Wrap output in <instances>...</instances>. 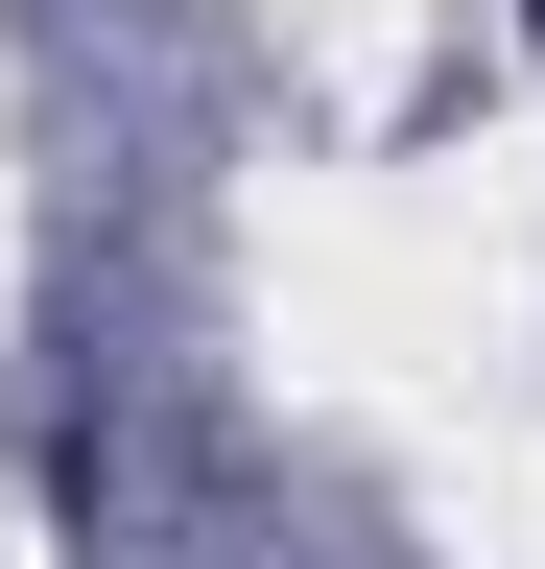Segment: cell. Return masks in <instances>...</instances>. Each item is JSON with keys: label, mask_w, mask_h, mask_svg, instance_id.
Listing matches in <instances>:
<instances>
[{"label": "cell", "mask_w": 545, "mask_h": 569, "mask_svg": "<svg viewBox=\"0 0 545 569\" xmlns=\"http://www.w3.org/2000/svg\"><path fill=\"white\" fill-rule=\"evenodd\" d=\"M522 24H545V0H522Z\"/></svg>", "instance_id": "cell-1"}]
</instances>
